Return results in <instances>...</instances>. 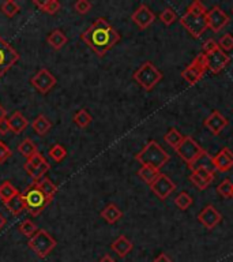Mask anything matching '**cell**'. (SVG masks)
<instances>
[{
	"mask_svg": "<svg viewBox=\"0 0 233 262\" xmlns=\"http://www.w3.org/2000/svg\"><path fill=\"white\" fill-rule=\"evenodd\" d=\"M81 40L98 58H102L120 41V34L105 18H97L89 29L81 34Z\"/></svg>",
	"mask_w": 233,
	"mask_h": 262,
	"instance_id": "1",
	"label": "cell"
},
{
	"mask_svg": "<svg viewBox=\"0 0 233 262\" xmlns=\"http://www.w3.org/2000/svg\"><path fill=\"white\" fill-rule=\"evenodd\" d=\"M135 160L139 161L142 165H150L155 170H161L164 165L168 164L170 156L158 142L151 140L143 146V149L139 153H136Z\"/></svg>",
	"mask_w": 233,
	"mask_h": 262,
	"instance_id": "2",
	"label": "cell"
},
{
	"mask_svg": "<svg viewBox=\"0 0 233 262\" xmlns=\"http://www.w3.org/2000/svg\"><path fill=\"white\" fill-rule=\"evenodd\" d=\"M162 77H164L162 73L151 62H145L141 64L132 75L134 81L139 83L142 89H145L146 92L153 90L155 85L162 79Z\"/></svg>",
	"mask_w": 233,
	"mask_h": 262,
	"instance_id": "3",
	"label": "cell"
},
{
	"mask_svg": "<svg viewBox=\"0 0 233 262\" xmlns=\"http://www.w3.org/2000/svg\"><path fill=\"white\" fill-rule=\"evenodd\" d=\"M28 246H29L40 258H45L48 257L49 254L54 251V248L58 246V242H56V239H55L47 229H39V231L29 239Z\"/></svg>",
	"mask_w": 233,
	"mask_h": 262,
	"instance_id": "4",
	"label": "cell"
},
{
	"mask_svg": "<svg viewBox=\"0 0 233 262\" xmlns=\"http://www.w3.org/2000/svg\"><path fill=\"white\" fill-rule=\"evenodd\" d=\"M25 202H26V210L28 213L32 214L33 217L40 216V214L44 212V209L47 208V205L51 202L44 194L43 191L37 187V186L30 185L28 189L25 190L24 193Z\"/></svg>",
	"mask_w": 233,
	"mask_h": 262,
	"instance_id": "5",
	"label": "cell"
},
{
	"mask_svg": "<svg viewBox=\"0 0 233 262\" xmlns=\"http://www.w3.org/2000/svg\"><path fill=\"white\" fill-rule=\"evenodd\" d=\"M175 151L180 159L188 165V168L191 165H194L195 161L206 153L203 148L191 136H185L184 140L181 141V144L176 148Z\"/></svg>",
	"mask_w": 233,
	"mask_h": 262,
	"instance_id": "6",
	"label": "cell"
},
{
	"mask_svg": "<svg viewBox=\"0 0 233 262\" xmlns=\"http://www.w3.org/2000/svg\"><path fill=\"white\" fill-rule=\"evenodd\" d=\"M206 14H196V13L187 10L185 14L180 18V24L194 39H199L200 36L209 29Z\"/></svg>",
	"mask_w": 233,
	"mask_h": 262,
	"instance_id": "7",
	"label": "cell"
},
{
	"mask_svg": "<svg viewBox=\"0 0 233 262\" xmlns=\"http://www.w3.org/2000/svg\"><path fill=\"white\" fill-rule=\"evenodd\" d=\"M206 58H204L203 52H200L199 55H196L194 60L187 66V67L181 71V77L188 85H196L200 79L203 78L204 73H206Z\"/></svg>",
	"mask_w": 233,
	"mask_h": 262,
	"instance_id": "8",
	"label": "cell"
},
{
	"mask_svg": "<svg viewBox=\"0 0 233 262\" xmlns=\"http://www.w3.org/2000/svg\"><path fill=\"white\" fill-rule=\"evenodd\" d=\"M18 60H20L18 52L6 40L0 37V78L3 77Z\"/></svg>",
	"mask_w": 233,
	"mask_h": 262,
	"instance_id": "9",
	"label": "cell"
},
{
	"mask_svg": "<svg viewBox=\"0 0 233 262\" xmlns=\"http://www.w3.org/2000/svg\"><path fill=\"white\" fill-rule=\"evenodd\" d=\"M56 82L58 81L54 77V74L51 73L49 70H47V68H41L39 73L30 79V83L33 85L34 89L37 92L43 93V94H47L48 92H51L55 87V85H56Z\"/></svg>",
	"mask_w": 233,
	"mask_h": 262,
	"instance_id": "10",
	"label": "cell"
},
{
	"mask_svg": "<svg viewBox=\"0 0 233 262\" xmlns=\"http://www.w3.org/2000/svg\"><path fill=\"white\" fill-rule=\"evenodd\" d=\"M206 58V67L211 74H218L222 71V68L230 62V56L226 55V52H223L221 48H217L209 52V54H204Z\"/></svg>",
	"mask_w": 233,
	"mask_h": 262,
	"instance_id": "11",
	"label": "cell"
},
{
	"mask_svg": "<svg viewBox=\"0 0 233 262\" xmlns=\"http://www.w3.org/2000/svg\"><path fill=\"white\" fill-rule=\"evenodd\" d=\"M150 190L161 201H164L175 191L176 185L168 175L160 174V176L150 185Z\"/></svg>",
	"mask_w": 233,
	"mask_h": 262,
	"instance_id": "12",
	"label": "cell"
},
{
	"mask_svg": "<svg viewBox=\"0 0 233 262\" xmlns=\"http://www.w3.org/2000/svg\"><path fill=\"white\" fill-rule=\"evenodd\" d=\"M207 25H209V29L214 33H218L221 30L229 24V17L228 14L222 11V9L219 6H214L210 10H207Z\"/></svg>",
	"mask_w": 233,
	"mask_h": 262,
	"instance_id": "13",
	"label": "cell"
},
{
	"mask_svg": "<svg viewBox=\"0 0 233 262\" xmlns=\"http://www.w3.org/2000/svg\"><path fill=\"white\" fill-rule=\"evenodd\" d=\"M132 22L139 28L141 30L147 29L153 22L155 21V15L154 13L150 10L149 6H146L145 3H141L139 7L136 9L131 15Z\"/></svg>",
	"mask_w": 233,
	"mask_h": 262,
	"instance_id": "14",
	"label": "cell"
},
{
	"mask_svg": "<svg viewBox=\"0 0 233 262\" xmlns=\"http://www.w3.org/2000/svg\"><path fill=\"white\" fill-rule=\"evenodd\" d=\"M222 220V216L213 205L204 206L198 213V221L203 225L206 229H214Z\"/></svg>",
	"mask_w": 233,
	"mask_h": 262,
	"instance_id": "15",
	"label": "cell"
},
{
	"mask_svg": "<svg viewBox=\"0 0 233 262\" xmlns=\"http://www.w3.org/2000/svg\"><path fill=\"white\" fill-rule=\"evenodd\" d=\"M228 119L223 116L222 113L218 111H213L209 116L206 117L203 121V126L213 134V136H219L221 131L228 126Z\"/></svg>",
	"mask_w": 233,
	"mask_h": 262,
	"instance_id": "16",
	"label": "cell"
},
{
	"mask_svg": "<svg viewBox=\"0 0 233 262\" xmlns=\"http://www.w3.org/2000/svg\"><path fill=\"white\" fill-rule=\"evenodd\" d=\"M214 180V174L204 168H196L192 170L189 175V182L199 190H206Z\"/></svg>",
	"mask_w": 233,
	"mask_h": 262,
	"instance_id": "17",
	"label": "cell"
},
{
	"mask_svg": "<svg viewBox=\"0 0 233 262\" xmlns=\"http://www.w3.org/2000/svg\"><path fill=\"white\" fill-rule=\"evenodd\" d=\"M213 163L215 170L221 171V172H228L233 168V152L225 146L214 156Z\"/></svg>",
	"mask_w": 233,
	"mask_h": 262,
	"instance_id": "18",
	"label": "cell"
},
{
	"mask_svg": "<svg viewBox=\"0 0 233 262\" xmlns=\"http://www.w3.org/2000/svg\"><path fill=\"white\" fill-rule=\"evenodd\" d=\"M111 248L116 252L119 257L124 258L127 257V255L130 254V251L134 248V244H132L131 240L127 238V236L120 235V236H117V238L112 242Z\"/></svg>",
	"mask_w": 233,
	"mask_h": 262,
	"instance_id": "19",
	"label": "cell"
},
{
	"mask_svg": "<svg viewBox=\"0 0 233 262\" xmlns=\"http://www.w3.org/2000/svg\"><path fill=\"white\" fill-rule=\"evenodd\" d=\"M6 209L13 213L14 216H20L24 210H26V202H25L24 194L22 193H18L15 195L14 198H11L9 202H5Z\"/></svg>",
	"mask_w": 233,
	"mask_h": 262,
	"instance_id": "20",
	"label": "cell"
},
{
	"mask_svg": "<svg viewBox=\"0 0 233 262\" xmlns=\"http://www.w3.org/2000/svg\"><path fill=\"white\" fill-rule=\"evenodd\" d=\"M9 124H10V130L15 134H21L25 128L29 126V120L21 113V112H14L9 119Z\"/></svg>",
	"mask_w": 233,
	"mask_h": 262,
	"instance_id": "21",
	"label": "cell"
},
{
	"mask_svg": "<svg viewBox=\"0 0 233 262\" xmlns=\"http://www.w3.org/2000/svg\"><path fill=\"white\" fill-rule=\"evenodd\" d=\"M100 214H101V217L104 218L108 224L117 223V221L123 217V212L117 208V205L115 204H108L105 208L102 209Z\"/></svg>",
	"mask_w": 233,
	"mask_h": 262,
	"instance_id": "22",
	"label": "cell"
},
{
	"mask_svg": "<svg viewBox=\"0 0 233 262\" xmlns=\"http://www.w3.org/2000/svg\"><path fill=\"white\" fill-rule=\"evenodd\" d=\"M67 36H66L60 29L52 30V32L48 34V37H47V43H48L55 51H59V49L63 48L64 45L67 44Z\"/></svg>",
	"mask_w": 233,
	"mask_h": 262,
	"instance_id": "23",
	"label": "cell"
},
{
	"mask_svg": "<svg viewBox=\"0 0 233 262\" xmlns=\"http://www.w3.org/2000/svg\"><path fill=\"white\" fill-rule=\"evenodd\" d=\"M33 183L43 191V194H44L49 201H52L55 194L58 193V186L55 185L54 182L49 179V178H43V179L39 180V182H33Z\"/></svg>",
	"mask_w": 233,
	"mask_h": 262,
	"instance_id": "24",
	"label": "cell"
},
{
	"mask_svg": "<svg viewBox=\"0 0 233 262\" xmlns=\"http://www.w3.org/2000/svg\"><path fill=\"white\" fill-rule=\"evenodd\" d=\"M160 170H155L150 165H142L141 168L138 170V175L143 182H146L147 185H151L158 176H160Z\"/></svg>",
	"mask_w": 233,
	"mask_h": 262,
	"instance_id": "25",
	"label": "cell"
},
{
	"mask_svg": "<svg viewBox=\"0 0 233 262\" xmlns=\"http://www.w3.org/2000/svg\"><path fill=\"white\" fill-rule=\"evenodd\" d=\"M32 127H33V130L39 134V136H45V134H48V131L51 130V121L48 120V117L44 116V115H39V116L36 117L32 123Z\"/></svg>",
	"mask_w": 233,
	"mask_h": 262,
	"instance_id": "26",
	"label": "cell"
},
{
	"mask_svg": "<svg viewBox=\"0 0 233 262\" xmlns=\"http://www.w3.org/2000/svg\"><path fill=\"white\" fill-rule=\"evenodd\" d=\"M33 5L37 6L40 11H44V13H47L49 15L56 14L62 9V5H60V2H58V0H47V2H43V3L39 2V0H34Z\"/></svg>",
	"mask_w": 233,
	"mask_h": 262,
	"instance_id": "27",
	"label": "cell"
},
{
	"mask_svg": "<svg viewBox=\"0 0 233 262\" xmlns=\"http://www.w3.org/2000/svg\"><path fill=\"white\" fill-rule=\"evenodd\" d=\"M183 140H184V136H183L176 127H170L169 130L164 134V141H165L166 144H169L173 149H176V148L181 144Z\"/></svg>",
	"mask_w": 233,
	"mask_h": 262,
	"instance_id": "28",
	"label": "cell"
},
{
	"mask_svg": "<svg viewBox=\"0 0 233 262\" xmlns=\"http://www.w3.org/2000/svg\"><path fill=\"white\" fill-rule=\"evenodd\" d=\"M18 193H20V191L15 189V186H13V183L9 182V180H5V182L0 185V199L3 201V204H5V202H9L11 198H14Z\"/></svg>",
	"mask_w": 233,
	"mask_h": 262,
	"instance_id": "29",
	"label": "cell"
},
{
	"mask_svg": "<svg viewBox=\"0 0 233 262\" xmlns=\"http://www.w3.org/2000/svg\"><path fill=\"white\" fill-rule=\"evenodd\" d=\"M18 152H20L24 157H26V159H30L32 156L39 153V149H37L36 144H34L30 138H25L24 141L18 145Z\"/></svg>",
	"mask_w": 233,
	"mask_h": 262,
	"instance_id": "30",
	"label": "cell"
},
{
	"mask_svg": "<svg viewBox=\"0 0 233 262\" xmlns=\"http://www.w3.org/2000/svg\"><path fill=\"white\" fill-rule=\"evenodd\" d=\"M196 168H204V170L210 171V172H213L215 171V167H214V163H213V157L206 152L202 157H199L198 160L195 161L194 165H191L189 167V170H196Z\"/></svg>",
	"mask_w": 233,
	"mask_h": 262,
	"instance_id": "31",
	"label": "cell"
},
{
	"mask_svg": "<svg viewBox=\"0 0 233 262\" xmlns=\"http://www.w3.org/2000/svg\"><path fill=\"white\" fill-rule=\"evenodd\" d=\"M45 161L47 160H45L44 156L41 155V153H36V155L32 156L30 159L26 160V163L24 164V168H25V171H26V172L32 176L34 171L37 170L40 165L43 164V163H45Z\"/></svg>",
	"mask_w": 233,
	"mask_h": 262,
	"instance_id": "32",
	"label": "cell"
},
{
	"mask_svg": "<svg viewBox=\"0 0 233 262\" xmlns=\"http://www.w3.org/2000/svg\"><path fill=\"white\" fill-rule=\"evenodd\" d=\"M93 117L92 115L89 113L86 109H79V111L74 115V121H75V124L78 127H81V128H86V127L92 123Z\"/></svg>",
	"mask_w": 233,
	"mask_h": 262,
	"instance_id": "33",
	"label": "cell"
},
{
	"mask_svg": "<svg viewBox=\"0 0 233 262\" xmlns=\"http://www.w3.org/2000/svg\"><path fill=\"white\" fill-rule=\"evenodd\" d=\"M0 10H2V13H3L6 17L13 18V17H15V15L20 13L21 7L17 2H14V0H6L5 3L0 6Z\"/></svg>",
	"mask_w": 233,
	"mask_h": 262,
	"instance_id": "34",
	"label": "cell"
},
{
	"mask_svg": "<svg viewBox=\"0 0 233 262\" xmlns=\"http://www.w3.org/2000/svg\"><path fill=\"white\" fill-rule=\"evenodd\" d=\"M192 197L187 193V191H181L179 193V195L175 198V205L181 210H187V209L192 205Z\"/></svg>",
	"mask_w": 233,
	"mask_h": 262,
	"instance_id": "35",
	"label": "cell"
},
{
	"mask_svg": "<svg viewBox=\"0 0 233 262\" xmlns=\"http://www.w3.org/2000/svg\"><path fill=\"white\" fill-rule=\"evenodd\" d=\"M66 156H67V151L60 144H56V145H54L49 149V157L54 161H56V163L63 161L66 159Z\"/></svg>",
	"mask_w": 233,
	"mask_h": 262,
	"instance_id": "36",
	"label": "cell"
},
{
	"mask_svg": "<svg viewBox=\"0 0 233 262\" xmlns=\"http://www.w3.org/2000/svg\"><path fill=\"white\" fill-rule=\"evenodd\" d=\"M37 231H39V228H37V225H36L32 220H25L20 225V232L22 233V235H25V236H28L29 239L32 238Z\"/></svg>",
	"mask_w": 233,
	"mask_h": 262,
	"instance_id": "37",
	"label": "cell"
},
{
	"mask_svg": "<svg viewBox=\"0 0 233 262\" xmlns=\"http://www.w3.org/2000/svg\"><path fill=\"white\" fill-rule=\"evenodd\" d=\"M233 191V183L229 179H223L218 186H217V193L223 198H230Z\"/></svg>",
	"mask_w": 233,
	"mask_h": 262,
	"instance_id": "38",
	"label": "cell"
},
{
	"mask_svg": "<svg viewBox=\"0 0 233 262\" xmlns=\"http://www.w3.org/2000/svg\"><path fill=\"white\" fill-rule=\"evenodd\" d=\"M160 20L162 24L166 25V26H169V25H172L176 20H177V15H176V13L173 9L166 7L165 10L162 11V13L160 14Z\"/></svg>",
	"mask_w": 233,
	"mask_h": 262,
	"instance_id": "39",
	"label": "cell"
},
{
	"mask_svg": "<svg viewBox=\"0 0 233 262\" xmlns=\"http://www.w3.org/2000/svg\"><path fill=\"white\" fill-rule=\"evenodd\" d=\"M217 43H218V47L222 49L223 52H225V51H232L233 49V36L230 33L223 34L222 37H221Z\"/></svg>",
	"mask_w": 233,
	"mask_h": 262,
	"instance_id": "40",
	"label": "cell"
},
{
	"mask_svg": "<svg viewBox=\"0 0 233 262\" xmlns=\"http://www.w3.org/2000/svg\"><path fill=\"white\" fill-rule=\"evenodd\" d=\"M49 170H51V164H49L48 161H45V163H43V164L40 165L37 170L34 171L33 175H32L30 178H32L34 182H39V180H41L44 178V175L47 174Z\"/></svg>",
	"mask_w": 233,
	"mask_h": 262,
	"instance_id": "41",
	"label": "cell"
},
{
	"mask_svg": "<svg viewBox=\"0 0 233 262\" xmlns=\"http://www.w3.org/2000/svg\"><path fill=\"white\" fill-rule=\"evenodd\" d=\"M93 5L89 2V0H78L77 3L74 5V9H75V11H77L78 14L81 15H85L88 14L89 11L92 10Z\"/></svg>",
	"mask_w": 233,
	"mask_h": 262,
	"instance_id": "42",
	"label": "cell"
},
{
	"mask_svg": "<svg viewBox=\"0 0 233 262\" xmlns=\"http://www.w3.org/2000/svg\"><path fill=\"white\" fill-rule=\"evenodd\" d=\"M219 48L218 47V43L215 41V40L213 39H209L206 43L203 44V48H202V52L203 54H209V52H211V51H214V49Z\"/></svg>",
	"mask_w": 233,
	"mask_h": 262,
	"instance_id": "43",
	"label": "cell"
},
{
	"mask_svg": "<svg viewBox=\"0 0 233 262\" xmlns=\"http://www.w3.org/2000/svg\"><path fill=\"white\" fill-rule=\"evenodd\" d=\"M9 157H11V151L6 146V144H0V164L2 163H5Z\"/></svg>",
	"mask_w": 233,
	"mask_h": 262,
	"instance_id": "44",
	"label": "cell"
},
{
	"mask_svg": "<svg viewBox=\"0 0 233 262\" xmlns=\"http://www.w3.org/2000/svg\"><path fill=\"white\" fill-rule=\"evenodd\" d=\"M10 130V124H9V119H3L0 120V134L2 136H6Z\"/></svg>",
	"mask_w": 233,
	"mask_h": 262,
	"instance_id": "45",
	"label": "cell"
},
{
	"mask_svg": "<svg viewBox=\"0 0 233 262\" xmlns=\"http://www.w3.org/2000/svg\"><path fill=\"white\" fill-rule=\"evenodd\" d=\"M154 262H173V261H172V258H170L169 255H166L165 252H160V254L154 258Z\"/></svg>",
	"mask_w": 233,
	"mask_h": 262,
	"instance_id": "46",
	"label": "cell"
},
{
	"mask_svg": "<svg viewBox=\"0 0 233 262\" xmlns=\"http://www.w3.org/2000/svg\"><path fill=\"white\" fill-rule=\"evenodd\" d=\"M98 262H116V261H115V259H113L109 254H105V255H104V257H102Z\"/></svg>",
	"mask_w": 233,
	"mask_h": 262,
	"instance_id": "47",
	"label": "cell"
},
{
	"mask_svg": "<svg viewBox=\"0 0 233 262\" xmlns=\"http://www.w3.org/2000/svg\"><path fill=\"white\" fill-rule=\"evenodd\" d=\"M6 115H7V112H6V109L3 108V105L0 104V120H3V119H6Z\"/></svg>",
	"mask_w": 233,
	"mask_h": 262,
	"instance_id": "48",
	"label": "cell"
},
{
	"mask_svg": "<svg viewBox=\"0 0 233 262\" xmlns=\"http://www.w3.org/2000/svg\"><path fill=\"white\" fill-rule=\"evenodd\" d=\"M6 223H7V220H6V217L3 216V214L0 213V229H3V227L6 225Z\"/></svg>",
	"mask_w": 233,
	"mask_h": 262,
	"instance_id": "49",
	"label": "cell"
},
{
	"mask_svg": "<svg viewBox=\"0 0 233 262\" xmlns=\"http://www.w3.org/2000/svg\"><path fill=\"white\" fill-rule=\"evenodd\" d=\"M232 198H233V191H232Z\"/></svg>",
	"mask_w": 233,
	"mask_h": 262,
	"instance_id": "50",
	"label": "cell"
},
{
	"mask_svg": "<svg viewBox=\"0 0 233 262\" xmlns=\"http://www.w3.org/2000/svg\"><path fill=\"white\" fill-rule=\"evenodd\" d=\"M0 144H2V141H0Z\"/></svg>",
	"mask_w": 233,
	"mask_h": 262,
	"instance_id": "51",
	"label": "cell"
},
{
	"mask_svg": "<svg viewBox=\"0 0 233 262\" xmlns=\"http://www.w3.org/2000/svg\"><path fill=\"white\" fill-rule=\"evenodd\" d=\"M232 11H233V9H232Z\"/></svg>",
	"mask_w": 233,
	"mask_h": 262,
	"instance_id": "52",
	"label": "cell"
}]
</instances>
